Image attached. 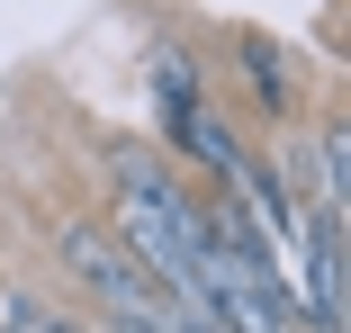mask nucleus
<instances>
[{"mask_svg": "<svg viewBox=\"0 0 351 333\" xmlns=\"http://www.w3.org/2000/svg\"><path fill=\"white\" fill-rule=\"evenodd\" d=\"M198 217H207V208L162 180L154 153L117 145V252H126L145 280H162L171 306H198Z\"/></svg>", "mask_w": 351, "mask_h": 333, "instance_id": "nucleus-1", "label": "nucleus"}, {"mask_svg": "<svg viewBox=\"0 0 351 333\" xmlns=\"http://www.w3.org/2000/svg\"><path fill=\"white\" fill-rule=\"evenodd\" d=\"M63 271H73V280L108 306V324H162V315H171V297L117 252L108 225H63Z\"/></svg>", "mask_w": 351, "mask_h": 333, "instance_id": "nucleus-2", "label": "nucleus"}, {"mask_svg": "<svg viewBox=\"0 0 351 333\" xmlns=\"http://www.w3.org/2000/svg\"><path fill=\"white\" fill-rule=\"evenodd\" d=\"M315 171H324V208L315 217L342 225V189H351V136H342V126H315Z\"/></svg>", "mask_w": 351, "mask_h": 333, "instance_id": "nucleus-3", "label": "nucleus"}, {"mask_svg": "<svg viewBox=\"0 0 351 333\" xmlns=\"http://www.w3.org/2000/svg\"><path fill=\"white\" fill-rule=\"evenodd\" d=\"M243 63H252V90H261L270 108H289V73H279V45H270V36H252V45H243Z\"/></svg>", "mask_w": 351, "mask_h": 333, "instance_id": "nucleus-4", "label": "nucleus"}]
</instances>
